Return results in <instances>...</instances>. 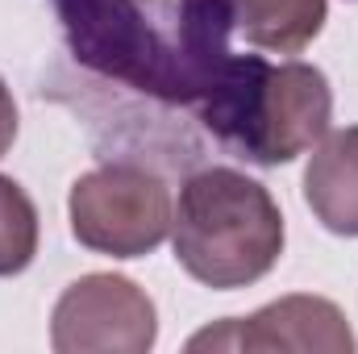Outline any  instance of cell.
<instances>
[{"instance_id": "cell-7", "label": "cell", "mask_w": 358, "mask_h": 354, "mask_svg": "<svg viewBox=\"0 0 358 354\" xmlns=\"http://www.w3.org/2000/svg\"><path fill=\"white\" fill-rule=\"evenodd\" d=\"M304 200L329 234L358 238V125L321 138L304 171Z\"/></svg>"}, {"instance_id": "cell-2", "label": "cell", "mask_w": 358, "mask_h": 354, "mask_svg": "<svg viewBox=\"0 0 358 354\" xmlns=\"http://www.w3.org/2000/svg\"><path fill=\"white\" fill-rule=\"evenodd\" d=\"M196 113L229 150L263 167H279L329 134L334 92L325 71L308 63L229 55Z\"/></svg>"}, {"instance_id": "cell-9", "label": "cell", "mask_w": 358, "mask_h": 354, "mask_svg": "<svg viewBox=\"0 0 358 354\" xmlns=\"http://www.w3.org/2000/svg\"><path fill=\"white\" fill-rule=\"evenodd\" d=\"M38 255V208L21 183L0 176V275H17Z\"/></svg>"}, {"instance_id": "cell-6", "label": "cell", "mask_w": 358, "mask_h": 354, "mask_svg": "<svg viewBox=\"0 0 358 354\" xmlns=\"http://www.w3.org/2000/svg\"><path fill=\"white\" fill-rule=\"evenodd\" d=\"M355 330L346 313L325 296H283L255 317L208 325L187 342V351H313V354H350Z\"/></svg>"}, {"instance_id": "cell-3", "label": "cell", "mask_w": 358, "mask_h": 354, "mask_svg": "<svg viewBox=\"0 0 358 354\" xmlns=\"http://www.w3.org/2000/svg\"><path fill=\"white\" fill-rule=\"evenodd\" d=\"M176 263L204 288L234 292L263 279L283 255V213L259 179L208 167L179 187L171 213Z\"/></svg>"}, {"instance_id": "cell-4", "label": "cell", "mask_w": 358, "mask_h": 354, "mask_svg": "<svg viewBox=\"0 0 358 354\" xmlns=\"http://www.w3.org/2000/svg\"><path fill=\"white\" fill-rule=\"evenodd\" d=\"M71 234L80 246L113 259L150 255L171 234V192L146 167L113 163L71 183Z\"/></svg>"}, {"instance_id": "cell-8", "label": "cell", "mask_w": 358, "mask_h": 354, "mask_svg": "<svg viewBox=\"0 0 358 354\" xmlns=\"http://www.w3.org/2000/svg\"><path fill=\"white\" fill-rule=\"evenodd\" d=\"M234 13V34L250 46L296 55L325 25V0H225Z\"/></svg>"}, {"instance_id": "cell-5", "label": "cell", "mask_w": 358, "mask_h": 354, "mask_svg": "<svg viewBox=\"0 0 358 354\" xmlns=\"http://www.w3.org/2000/svg\"><path fill=\"white\" fill-rule=\"evenodd\" d=\"M155 334V304L125 275L76 279L50 317V346L59 354H146Z\"/></svg>"}, {"instance_id": "cell-1", "label": "cell", "mask_w": 358, "mask_h": 354, "mask_svg": "<svg viewBox=\"0 0 358 354\" xmlns=\"http://www.w3.org/2000/svg\"><path fill=\"white\" fill-rule=\"evenodd\" d=\"M71 55L104 80L134 92L200 104L213 71L229 55L234 25L221 13L192 8L179 17V38H163L134 0H55Z\"/></svg>"}, {"instance_id": "cell-10", "label": "cell", "mask_w": 358, "mask_h": 354, "mask_svg": "<svg viewBox=\"0 0 358 354\" xmlns=\"http://www.w3.org/2000/svg\"><path fill=\"white\" fill-rule=\"evenodd\" d=\"M13 138H17V104H13V92H8V84L0 80V159L8 155Z\"/></svg>"}]
</instances>
